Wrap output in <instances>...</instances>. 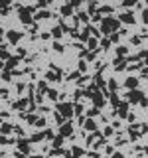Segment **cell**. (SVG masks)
<instances>
[{
	"label": "cell",
	"mask_w": 148,
	"mask_h": 158,
	"mask_svg": "<svg viewBox=\"0 0 148 158\" xmlns=\"http://www.w3.org/2000/svg\"><path fill=\"white\" fill-rule=\"evenodd\" d=\"M8 40L12 42V44H18V40L22 38V32H14V30H10V32H6Z\"/></svg>",
	"instance_id": "obj_8"
},
{
	"label": "cell",
	"mask_w": 148,
	"mask_h": 158,
	"mask_svg": "<svg viewBox=\"0 0 148 158\" xmlns=\"http://www.w3.org/2000/svg\"><path fill=\"white\" fill-rule=\"evenodd\" d=\"M119 26H121V22L116 18H111V16H105L103 20H101V34H113L119 30Z\"/></svg>",
	"instance_id": "obj_1"
},
{
	"label": "cell",
	"mask_w": 148,
	"mask_h": 158,
	"mask_svg": "<svg viewBox=\"0 0 148 158\" xmlns=\"http://www.w3.org/2000/svg\"><path fill=\"white\" fill-rule=\"evenodd\" d=\"M126 95H129V101L130 103H140L142 99H144V95H142V91H138V89H132V91H129L126 93Z\"/></svg>",
	"instance_id": "obj_3"
},
{
	"label": "cell",
	"mask_w": 148,
	"mask_h": 158,
	"mask_svg": "<svg viewBox=\"0 0 148 158\" xmlns=\"http://www.w3.org/2000/svg\"><path fill=\"white\" fill-rule=\"evenodd\" d=\"M53 47H55V52H63V46L61 44H53Z\"/></svg>",
	"instance_id": "obj_39"
},
{
	"label": "cell",
	"mask_w": 148,
	"mask_h": 158,
	"mask_svg": "<svg viewBox=\"0 0 148 158\" xmlns=\"http://www.w3.org/2000/svg\"><path fill=\"white\" fill-rule=\"evenodd\" d=\"M16 63H18V57H10V59L6 61V71L14 69V67H16Z\"/></svg>",
	"instance_id": "obj_13"
},
{
	"label": "cell",
	"mask_w": 148,
	"mask_h": 158,
	"mask_svg": "<svg viewBox=\"0 0 148 158\" xmlns=\"http://www.w3.org/2000/svg\"><path fill=\"white\" fill-rule=\"evenodd\" d=\"M95 85H97V87H103V85H105V81H103V77H101V73H97V75H95Z\"/></svg>",
	"instance_id": "obj_19"
},
{
	"label": "cell",
	"mask_w": 148,
	"mask_h": 158,
	"mask_svg": "<svg viewBox=\"0 0 148 158\" xmlns=\"http://www.w3.org/2000/svg\"><path fill=\"white\" fill-rule=\"evenodd\" d=\"M61 142H63V136L59 134V136L55 138V140H53V146H55V148H59V146H61Z\"/></svg>",
	"instance_id": "obj_26"
},
{
	"label": "cell",
	"mask_w": 148,
	"mask_h": 158,
	"mask_svg": "<svg viewBox=\"0 0 148 158\" xmlns=\"http://www.w3.org/2000/svg\"><path fill=\"white\" fill-rule=\"evenodd\" d=\"M111 40L113 42H119V34H111Z\"/></svg>",
	"instance_id": "obj_44"
},
{
	"label": "cell",
	"mask_w": 148,
	"mask_h": 158,
	"mask_svg": "<svg viewBox=\"0 0 148 158\" xmlns=\"http://www.w3.org/2000/svg\"><path fill=\"white\" fill-rule=\"evenodd\" d=\"M111 103H113L115 107H119V105H121V99L116 97V93H113V95H111Z\"/></svg>",
	"instance_id": "obj_20"
},
{
	"label": "cell",
	"mask_w": 148,
	"mask_h": 158,
	"mask_svg": "<svg viewBox=\"0 0 148 158\" xmlns=\"http://www.w3.org/2000/svg\"><path fill=\"white\" fill-rule=\"evenodd\" d=\"M18 150L22 152V154H28V152H30V140L20 138V140H18Z\"/></svg>",
	"instance_id": "obj_5"
},
{
	"label": "cell",
	"mask_w": 148,
	"mask_h": 158,
	"mask_svg": "<svg viewBox=\"0 0 148 158\" xmlns=\"http://www.w3.org/2000/svg\"><path fill=\"white\" fill-rule=\"evenodd\" d=\"M47 16H50V12H38V16H36V20H44V18H47Z\"/></svg>",
	"instance_id": "obj_29"
},
{
	"label": "cell",
	"mask_w": 148,
	"mask_h": 158,
	"mask_svg": "<svg viewBox=\"0 0 148 158\" xmlns=\"http://www.w3.org/2000/svg\"><path fill=\"white\" fill-rule=\"evenodd\" d=\"M93 103H95V107H103L105 105V99H103V95H101L99 91L93 93Z\"/></svg>",
	"instance_id": "obj_9"
},
{
	"label": "cell",
	"mask_w": 148,
	"mask_h": 158,
	"mask_svg": "<svg viewBox=\"0 0 148 158\" xmlns=\"http://www.w3.org/2000/svg\"><path fill=\"white\" fill-rule=\"evenodd\" d=\"M61 14H63V16H71V14H73V6H71V4L61 6Z\"/></svg>",
	"instance_id": "obj_14"
},
{
	"label": "cell",
	"mask_w": 148,
	"mask_h": 158,
	"mask_svg": "<svg viewBox=\"0 0 148 158\" xmlns=\"http://www.w3.org/2000/svg\"><path fill=\"white\" fill-rule=\"evenodd\" d=\"M77 16H79V20H81V22H87V20H89V14H87V12H79Z\"/></svg>",
	"instance_id": "obj_28"
},
{
	"label": "cell",
	"mask_w": 148,
	"mask_h": 158,
	"mask_svg": "<svg viewBox=\"0 0 148 158\" xmlns=\"http://www.w3.org/2000/svg\"><path fill=\"white\" fill-rule=\"evenodd\" d=\"M2 67H4V63H2V59H0V69H2Z\"/></svg>",
	"instance_id": "obj_47"
},
{
	"label": "cell",
	"mask_w": 148,
	"mask_h": 158,
	"mask_svg": "<svg viewBox=\"0 0 148 158\" xmlns=\"http://www.w3.org/2000/svg\"><path fill=\"white\" fill-rule=\"evenodd\" d=\"M79 69H81V71H85V69H87V63H85V61H81V63H79Z\"/></svg>",
	"instance_id": "obj_43"
},
{
	"label": "cell",
	"mask_w": 148,
	"mask_h": 158,
	"mask_svg": "<svg viewBox=\"0 0 148 158\" xmlns=\"http://www.w3.org/2000/svg\"><path fill=\"white\" fill-rule=\"evenodd\" d=\"M44 125H45L44 119H38V121H36V126H44Z\"/></svg>",
	"instance_id": "obj_40"
},
{
	"label": "cell",
	"mask_w": 148,
	"mask_h": 158,
	"mask_svg": "<svg viewBox=\"0 0 148 158\" xmlns=\"http://www.w3.org/2000/svg\"><path fill=\"white\" fill-rule=\"evenodd\" d=\"M73 109H75V113H77V115H81V113H83V105H75Z\"/></svg>",
	"instance_id": "obj_35"
},
{
	"label": "cell",
	"mask_w": 148,
	"mask_h": 158,
	"mask_svg": "<svg viewBox=\"0 0 148 158\" xmlns=\"http://www.w3.org/2000/svg\"><path fill=\"white\" fill-rule=\"evenodd\" d=\"M73 154H75V158H77V156L83 154V150H81V148H73Z\"/></svg>",
	"instance_id": "obj_38"
},
{
	"label": "cell",
	"mask_w": 148,
	"mask_h": 158,
	"mask_svg": "<svg viewBox=\"0 0 148 158\" xmlns=\"http://www.w3.org/2000/svg\"><path fill=\"white\" fill-rule=\"evenodd\" d=\"M0 132H2V134H10V132H12V125L4 123V125L0 126Z\"/></svg>",
	"instance_id": "obj_15"
},
{
	"label": "cell",
	"mask_w": 148,
	"mask_h": 158,
	"mask_svg": "<svg viewBox=\"0 0 148 158\" xmlns=\"http://www.w3.org/2000/svg\"><path fill=\"white\" fill-rule=\"evenodd\" d=\"M57 111H59V115H61V117H67V119L75 113L71 103H59V105H57Z\"/></svg>",
	"instance_id": "obj_2"
},
{
	"label": "cell",
	"mask_w": 148,
	"mask_h": 158,
	"mask_svg": "<svg viewBox=\"0 0 148 158\" xmlns=\"http://www.w3.org/2000/svg\"><path fill=\"white\" fill-rule=\"evenodd\" d=\"M109 134H113V129H111V126H107V129H105V136H109Z\"/></svg>",
	"instance_id": "obj_42"
},
{
	"label": "cell",
	"mask_w": 148,
	"mask_h": 158,
	"mask_svg": "<svg viewBox=\"0 0 148 158\" xmlns=\"http://www.w3.org/2000/svg\"><path fill=\"white\" fill-rule=\"evenodd\" d=\"M126 87H129V91L136 89V87H138V79H134V77H129V79H126Z\"/></svg>",
	"instance_id": "obj_11"
},
{
	"label": "cell",
	"mask_w": 148,
	"mask_h": 158,
	"mask_svg": "<svg viewBox=\"0 0 148 158\" xmlns=\"http://www.w3.org/2000/svg\"><path fill=\"white\" fill-rule=\"evenodd\" d=\"M142 22H144V24H148V10H144V12H142Z\"/></svg>",
	"instance_id": "obj_36"
},
{
	"label": "cell",
	"mask_w": 148,
	"mask_h": 158,
	"mask_svg": "<svg viewBox=\"0 0 148 158\" xmlns=\"http://www.w3.org/2000/svg\"><path fill=\"white\" fill-rule=\"evenodd\" d=\"M47 79H50V81H59V73L50 71V73H47Z\"/></svg>",
	"instance_id": "obj_23"
},
{
	"label": "cell",
	"mask_w": 148,
	"mask_h": 158,
	"mask_svg": "<svg viewBox=\"0 0 148 158\" xmlns=\"http://www.w3.org/2000/svg\"><path fill=\"white\" fill-rule=\"evenodd\" d=\"M8 142H10V140H8L6 136H0V144H8Z\"/></svg>",
	"instance_id": "obj_41"
},
{
	"label": "cell",
	"mask_w": 148,
	"mask_h": 158,
	"mask_svg": "<svg viewBox=\"0 0 148 158\" xmlns=\"http://www.w3.org/2000/svg\"><path fill=\"white\" fill-rule=\"evenodd\" d=\"M115 67L119 69V71H121V69H124V67H126V65H124V59H122V57L115 59Z\"/></svg>",
	"instance_id": "obj_16"
},
{
	"label": "cell",
	"mask_w": 148,
	"mask_h": 158,
	"mask_svg": "<svg viewBox=\"0 0 148 158\" xmlns=\"http://www.w3.org/2000/svg\"><path fill=\"white\" fill-rule=\"evenodd\" d=\"M113 158H124V156H122L121 152H113Z\"/></svg>",
	"instance_id": "obj_45"
},
{
	"label": "cell",
	"mask_w": 148,
	"mask_h": 158,
	"mask_svg": "<svg viewBox=\"0 0 148 158\" xmlns=\"http://www.w3.org/2000/svg\"><path fill=\"white\" fill-rule=\"evenodd\" d=\"M109 89H111V91H115V89H116V81H115V79H111V81H109Z\"/></svg>",
	"instance_id": "obj_32"
},
{
	"label": "cell",
	"mask_w": 148,
	"mask_h": 158,
	"mask_svg": "<svg viewBox=\"0 0 148 158\" xmlns=\"http://www.w3.org/2000/svg\"><path fill=\"white\" fill-rule=\"evenodd\" d=\"M61 136H69L71 132H73V126H71V123H63V125H61Z\"/></svg>",
	"instance_id": "obj_10"
},
{
	"label": "cell",
	"mask_w": 148,
	"mask_h": 158,
	"mask_svg": "<svg viewBox=\"0 0 148 158\" xmlns=\"http://www.w3.org/2000/svg\"><path fill=\"white\" fill-rule=\"evenodd\" d=\"M79 38H81V40H89V28H85L83 32L79 34Z\"/></svg>",
	"instance_id": "obj_25"
},
{
	"label": "cell",
	"mask_w": 148,
	"mask_h": 158,
	"mask_svg": "<svg viewBox=\"0 0 148 158\" xmlns=\"http://www.w3.org/2000/svg\"><path fill=\"white\" fill-rule=\"evenodd\" d=\"M146 65H148V59H146Z\"/></svg>",
	"instance_id": "obj_48"
},
{
	"label": "cell",
	"mask_w": 148,
	"mask_h": 158,
	"mask_svg": "<svg viewBox=\"0 0 148 158\" xmlns=\"http://www.w3.org/2000/svg\"><path fill=\"white\" fill-rule=\"evenodd\" d=\"M0 59H8V50L6 47H0Z\"/></svg>",
	"instance_id": "obj_27"
},
{
	"label": "cell",
	"mask_w": 148,
	"mask_h": 158,
	"mask_svg": "<svg viewBox=\"0 0 148 158\" xmlns=\"http://www.w3.org/2000/svg\"><path fill=\"white\" fill-rule=\"evenodd\" d=\"M119 22H124V24H134V16H132V12H122L121 18H119Z\"/></svg>",
	"instance_id": "obj_6"
},
{
	"label": "cell",
	"mask_w": 148,
	"mask_h": 158,
	"mask_svg": "<svg viewBox=\"0 0 148 158\" xmlns=\"http://www.w3.org/2000/svg\"><path fill=\"white\" fill-rule=\"evenodd\" d=\"M111 12H113V8H111V6H101V10H99L101 16H103V14H111Z\"/></svg>",
	"instance_id": "obj_24"
},
{
	"label": "cell",
	"mask_w": 148,
	"mask_h": 158,
	"mask_svg": "<svg viewBox=\"0 0 148 158\" xmlns=\"http://www.w3.org/2000/svg\"><path fill=\"white\" fill-rule=\"evenodd\" d=\"M26 103H28V99H20V101H16V103H14V107H16V109H24V107H26Z\"/></svg>",
	"instance_id": "obj_18"
},
{
	"label": "cell",
	"mask_w": 148,
	"mask_h": 158,
	"mask_svg": "<svg viewBox=\"0 0 148 158\" xmlns=\"http://www.w3.org/2000/svg\"><path fill=\"white\" fill-rule=\"evenodd\" d=\"M57 95H59V93L55 91V89H47V97L52 99V101H53V99H57Z\"/></svg>",
	"instance_id": "obj_21"
},
{
	"label": "cell",
	"mask_w": 148,
	"mask_h": 158,
	"mask_svg": "<svg viewBox=\"0 0 148 158\" xmlns=\"http://www.w3.org/2000/svg\"><path fill=\"white\" fill-rule=\"evenodd\" d=\"M89 47H91V50H95V47H97V40H95V38L89 40Z\"/></svg>",
	"instance_id": "obj_34"
},
{
	"label": "cell",
	"mask_w": 148,
	"mask_h": 158,
	"mask_svg": "<svg viewBox=\"0 0 148 158\" xmlns=\"http://www.w3.org/2000/svg\"><path fill=\"white\" fill-rule=\"evenodd\" d=\"M52 36H53V38H59V36H61V26H55V28H53V30H52Z\"/></svg>",
	"instance_id": "obj_22"
},
{
	"label": "cell",
	"mask_w": 148,
	"mask_h": 158,
	"mask_svg": "<svg viewBox=\"0 0 148 158\" xmlns=\"http://www.w3.org/2000/svg\"><path fill=\"white\" fill-rule=\"evenodd\" d=\"M44 136H45V134H42V132H36V134L30 138V142H40V140H44Z\"/></svg>",
	"instance_id": "obj_17"
},
{
	"label": "cell",
	"mask_w": 148,
	"mask_h": 158,
	"mask_svg": "<svg viewBox=\"0 0 148 158\" xmlns=\"http://www.w3.org/2000/svg\"><path fill=\"white\" fill-rule=\"evenodd\" d=\"M24 24H32V16H30V10L28 8H20V16H18Z\"/></svg>",
	"instance_id": "obj_4"
},
{
	"label": "cell",
	"mask_w": 148,
	"mask_h": 158,
	"mask_svg": "<svg viewBox=\"0 0 148 158\" xmlns=\"http://www.w3.org/2000/svg\"><path fill=\"white\" fill-rule=\"evenodd\" d=\"M101 46H103V50H107V47L111 46V42H109V40H103V42H101Z\"/></svg>",
	"instance_id": "obj_37"
},
{
	"label": "cell",
	"mask_w": 148,
	"mask_h": 158,
	"mask_svg": "<svg viewBox=\"0 0 148 158\" xmlns=\"http://www.w3.org/2000/svg\"><path fill=\"white\" fill-rule=\"evenodd\" d=\"M142 77H148V67H144V69H142Z\"/></svg>",
	"instance_id": "obj_46"
},
{
	"label": "cell",
	"mask_w": 148,
	"mask_h": 158,
	"mask_svg": "<svg viewBox=\"0 0 148 158\" xmlns=\"http://www.w3.org/2000/svg\"><path fill=\"white\" fill-rule=\"evenodd\" d=\"M116 113H119V117H121V119H126V117H129V103H121Z\"/></svg>",
	"instance_id": "obj_7"
},
{
	"label": "cell",
	"mask_w": 148,
	"mask_h": 158,
	"mask_svg": "<svg viewBox=\"0 0 148 158\" xmlns=\"http://www.w3.org/2000/svg\"><path fill=\"white\" fill-rule=\"evenodd\" d=\"M95 115H99V109H97V107L89 109V113H87V117H95Z\"/></svg>",
	"instance_id": "obj_30"
},
{
	"label": "cell",
	"mask_w": 148,
	"mask_h": 158,
	"mask_svg": "<svg viewBox=\"0 0 148 158\" xmlns=\"http://www.w3.org/2000/svg\"><path fill=\"white\" fill-rule=\"evenodd\" d=\"M116 53H119V55H126V47L119 46V47H116Z\"/></svg>",
	"instance_id": "obj_31"
},
{
	"label": "cell",
	"mask_w": 148,
	"mask_h": 158,
	"mask_svg": "<svg viewBox=\"0 0 148 158\" xmlns=\"http://www.w3.org/2000/svg\"><path fill=\"white\" fill-rule=\"evenodd\" d=\"M85 129H87V131H95L97 129V125H95V121H93V119H85Z\"/></svg>",
	"instance_id": "obj_12"
},
{
	"label": "cell",
	"mask_w": 148,
	"mask_h": 158,
	"mask_svg": "<svg viewBox=\"0 0 148 158\" xmlns=\"http://www.w3.org/2000/svg\"><path fill=\"white\" fill-rule=\"evenodd\" d=\"M10 77H12L10 71H2V79H4V81H10Z\"/></svg>",
	"instance_id": "obj_33"
}]
</instances>
